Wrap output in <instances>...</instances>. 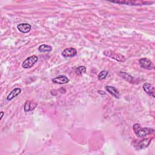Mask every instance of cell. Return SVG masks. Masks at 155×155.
I'll use <instances>...</instances> for the list:
<instances>
[{
	"mask_svg": "<svg viewBox=\"0 0 155 155\" xmlns=\"http://www.w3.org/2000/svg\"><path fill=\"white\" fill-rule=\"evenodd\" d=\"M36 106H37V104H36V103L27 101H26V104L24 105V110L26 112H30V111H32L33 110H34Z\"/></svg>",
	"mask_w": 155,
	"mask_h": 155,
	"instance_id": "13",
	"label": "cell"
},
{
	"mask_svg": "<svg viewBox=\"0 0 155 155\" xmlns=\"http://www.w3.org/2000/svg\"><path fill=\"white\" fill-rule=\"evenodd\" d=\"M38 50L41 51V52H44V53L50 52V51L52 50V47L47 44H42L39 47Z\"/></svg>",
	"mask_w": 155,
	"mask_h": 155,
	"instance_id": "14",
	"label": "cell"
},
{
	"mask_svg": "<svg viewBox=\"0 0 155 155\" xmlns=\"http://www.w3.org/2000/svg\"><path fill=\"white\" fill-rule=\"evenodd\" d=\"M17 28L20 32L23 33H27L31 30L32 26L29 23H21L18 25Z\"/></svg>",
	"mask_w": 155,
	"mask_h": 155,
	"instance_id": "8",
	"label": "cell"
},
{
	"mask_svg": "<svg viewBox=\"0 0 155 155\" xmlns=\"http://www.w3.org/2000/svg\"><path fill=\"white\" fill-rule=\"evenodd\" d=\"M104 55L108 57H110L112 59H114L118 61H119V62H124L126 60V57L124 56H123L122 55L116 53V52H115V51L111 50H105L104 51Z\"/></svg>",
	"mask_w": 155,
	"mask_h": 155,
	"instance_id": "2",
	"label": "cell"
},
{
	"mask_svg": "<svg viewBox=\"0 0 155 155\" xmlns=\"http://www.w3.org/2000/svg\"><path fill=\"white\" fill-rule=\"evenodd\" d=\"M152 138H148V139H144L139 142H138L136 144V148H138V149H142V148H145L146 147H147L150 143L151 142V140Z\"/></svg>",
	"mask_w": 155,
	"mask_h": 155,
	"instance_id": "10",
	"label": "cell"
},
{
	"mask_svg": "<svg viewBox=\"0 0 155 155\" xmlns=\"http://www.w3.org/2000/svg\"><path fill=\"white\" fill-rule=\"evenodd\" d=\"M21 91H22V90L20 88H14L12 91L10 92V93L7 96V100L8 101L12 100L14 98H15L17 96H18L21 93Z\"/></svg>",
	"mask_w": 155,
	"mask_h": 155,
	"instance_id": "12",
	"label": "cell"
},
{
	"mask_svg": "<svg viewBox=\"0 0 155 155\" xmlns=\"http://www.w3.org/2000/svg\"><path fill=\"white\" fill-rule=\"evenodd\" d=\"M135 133L138 138H143L146 136L154 133V130L147 127H142L140 124H135L133 126Z\"/></svg>",
	"mask_w": 155,
	"mask_h": 155,
	"instance_id": "1",
	"label": "cell"
},
{
	"mask_svg": "<svg viewBox=\"0 0 155 155\" xmlns=\"http://www.w3.org/2000/svg\"><path fill=\"white\" fill-rule=\"evenodd\" d=\"M112 3L121 4V5H127L129 6H141L144 5L146 3H150L148 2H130V1H126V2H112Z\"/></svg>",
	"mask_w": 155,
	"mask_h": 155,
	"instance_id": "9",
	"label": "cell"
},
{
	"mask_svg": "<svg viewBox=\"0 0 155 155\" xmlns=\"http://www.w3.org/2000/svg\"><path fill=\"white\" fill-rule=\"evenodd\" d=\"M108 75H109L108 70H102L99 73L98 76V78L99 80H103L107 78Z\"/></svg>",
	"mask_w": 155,
	"mask_h": 155,
	"instance_id": "16",
	"label": "cell"
},
{
	"mask_svg": "<svg viewBox=\"0 0 155 155\" xmlns=\"http://www.w3.org/2000/svg\"><path fill=\"white\" fill-rule=\"evenodd\" d=\"M62 55L64 58L74 57L77 55V50L72 47L67 48L63 51Z\"/></svg>",
	"mask_w": 155,
	"mask_h": 155,
	"instance_id": "5",
	"label": "cell"
},
{
	"mask_svg": "<svg viewBox=\"0 0 155 155\" xmlns=\"http://www.w3.org/2000/svg\"><path fill=\"white\" fill-rule=\"evenodd\" d=\"M53 82L58 84H65L70 81V79L65 75H59L52 79Z\"/></svg>",
	"mask_w": 155,
	"mask_h": 155,
	"instance_id": "6",
	"label": "cell"
},
{
	"mask_svg": "<svg viewBox=\"0 0 155 155\" xmlns=\"http://www.w3.org/2000/svg\"><path fill=\"white\" fill-rule=\"evenodd\" d=\"M38 60V58L36 55H32L23 61L22 67L24 69H30L36 63Z\"/></svg>",
	"mask_w": 155,
	"mask_h": 155,
	"instance_id": "3",
	"label": "cell"
},
{
	"mask_svg": "<svg viewBox=\"0 0 155 155\" xmlns=\"http://www.w3.org/2000/svg\"><path fill=\"white\" fill-rule=\"evenodd\" d=\"M76 73L78 75H82V73H85L86 72V68L85 66H79V67H78L76 70H75Z\"/></svg>",
	"mask_w": 155,
	"mask_h": 155,
	"instance_id": "17",
	"label": "cell"
},
{
	"mask_svg": "<svg viewBox=\"0 0 155 155\" xmlns=\"http://www.w3.org/2000/svg\"><path fill=\"white\" fill-rule=\"evenodd\" d=\"M139 63L141 68L146 70H153L154 69V65L152 61L147 58H143L139 60Z\"/></svg>",
	"mask_w": 155,
	"mask_h": 155,
	"instance_id": "4",
	"label": "cell"
},
{
	"mask_svg": "<svg viewBox=\"0 0 155 155\" xmlns=\"http://www.w3.org/2000/svg\"><path fill=\"white\" fill-rule=\"evenodd\" d=\"M105 89L112 96H113L115 98H119V90L112 86H110V85H107L105 87Z\"/></svg>",
	"mask_w": 155,
	"mask_h": 155,
	"instance_id": "11",
	"label": "cell"
},
{
	"mask_svg": "<svg viewBox=\"0 0 155 155\" xmlns=\"http://www.w3.org/2000/svg\"><path fill=\"white\" fill-rule=\"evenodd\" d=\"M119 75L125 80L129 82L130 83H133V78L130 75H129V73H126V72H120Z\"/></svg>",
	"mask_w": 155,
	"mask_h": 155,
	"instance_id": "15",
	"label": "cell"
},
{
	"mask_svg": "<svg viewBox=\"0 0 155 155\" xmlns=\"http://www.w3.org/2000/svg\"><path fill=\"white\" fill-rule=\"evenodd\" d=\"M3 115H4V112H1V118H0V119H2Z\"/></svg>",
	"mask_w": 155,
	"mask_h": 155,
	"instance_id": "18",
	"label": "cell"
},
{
	"mask_svg": "<svg viewBox=\"0 0 155 155\" xmlns=\"http://www.w3.org/2000/svg\"><path fill=\"white\" fill-rule=\"evenodd\" d=\"M144 90L150 96L154 98V87L149 83H144L143 84Z\"/></svg>",
	"mask_w": 155,
	"mask_h": 155,
	"instance_id": "7",
	"label": "cell"
}]
</instances>
